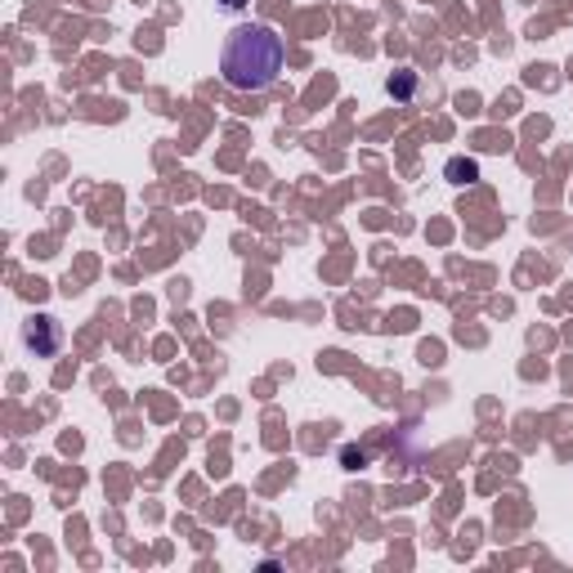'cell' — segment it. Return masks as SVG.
Wrapping results in <instances>:
<instances>
[{
    "label": "cell",
    "instance_id": "7a4b0ae2",
    "mask_svg": "<svg viewBox=\"0 0 573 573\" xmlns=\"http://www.w3.org/2000/svg\"><path fill=\"white\" fill-rule=\"evenodd\" d=\"M23 350L37 355V359H54L63 350V323L50 318V314H32L23 323Z\"/></svg>",
    "mask_w": 573,
    "mask_h": 573
},
{
    "label": "cell",
    "instance_id": "6da1fadb",
    "mask_svg": "<svg viewBox=\"0 0 573 573\" xmlns=\"http://www.w3.org/2000/svg\"><path fill=\"white\" fill-rule=\"evenodd\" d=\"M283 37L269 23H243L228 32L219 50V72L234 90H269L283 72Z\"/></svg>",
    "mask_w": 573,
    "mask_h": 573
},
{
    "label": "cell",
    "instance_id": "3957f363",
    "mask_svg": "<svg viewBox=\"0 0 573 573\" xmlns=\"http://www.w3.org/2000/svg\"><path fill=\"white\" fill-rule=\"evenodd\" d=\"M448 180H452V184H475V180H480V166L467 162V157H452V162H448Z\"/></svg>",
    "mask_w": 573,
    "mask_h": 573
},
{
    "label": "cell",
    "instance_id": "277c9868",
    "mask_svg": "<svg viewBox=\"0 0 573 573\" xmlns=\"http://www.w3.org/2000/svg\"><path fill=\"white\" fill-rule=\"evenodd\" d=\"M219 6H224V10H243V6H247V0H219Z\"/></svg>",
    "mask_w": 573,
    "mask_h": 573
}]
</instances>
